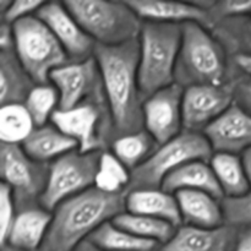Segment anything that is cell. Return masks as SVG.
<instances>
[{
  "label": "cell",
  "instance_id": "obj_1",
  "mask_svg": "<svg viewBox=\"0 0 251 251\" xmlns=\"http://www.w3.org/2000/svg\"><path fill=\"white\" fill-rule=\"evenodd\" d=\"M95 59L102 76L114 140L145 130V100L139 83V39L115 47L97 44Z\"/></svg>",
  "mask_w": 251,
  "mask_h": 251
},
{
  "label": "cell",
  "instance_id": "obj_2",
  "mask_svg": "<svg viewBox=\"0 0 251 251\" xmlns=\"http://www.w3.org/2000/svg\"><path fill=\"white\" fill-rule=\"evenodd\" d=\"M126 193L108 194L91 188L61 202L39 251H75L100 227L126 212Z\"/></svg>",
  "mask_w": 251,
  "mask_h": 251
},
{
  "label": "cell",
  "instance_id": "obj_3",
  "mask_svg": "<svg viewBox=\"0 0 251 251\" xmlns=\"http://www.w3.org/2000/svg\"><path fill=\"white\" fill-rule=\"evenodd\" d=\"M229 81L232 70L223 44L206 27L196 22L184 24L176 68V85L185 90L193 86L225 85Z\"/></svg>",
  "mask_w": 251,
  "mask_h": 251
},
{
  "label": "cell",
  "instance_id": "obj_4",
  "mask_svg": "<svg viewBox=\"0 0 251 251\" xmlns=\"http://www.w3.org/2000/svg\"><path fill=\"white\" fill-rule=\"evenodd\" d=\"M183 37V25L144 22L139 37V83L146 100L176 83V68Z\"/></svg>",
  "mask_w": 251,
  "mask_h": 251
},
{
  "label": "cell",
  "instance_id": "obj_5",
  "mask_svg": "<svg viewBox=\"0 0 251 251\" xmlns=\"http://www.w3.org/2000/svg\"><path fill=\"white\" fill-rule=\"evenodd\" d=\"M64 5L100 46H122L139 39L141 33L144 21L126 1L76 0Z\"/></svg>",
  "mask_w": 251,
  "mask_h": 251
},
{
  "label": "cell",
  "instance_id": "obj_6",
  "mask_svg": "<svg viewBox=\"0 0 251 251\" xmlns=\"http://www.w3.org/2000/svg\"><path fill=\"white\" fill-rule=\"evenodd\" d=\"M213 151L203 134L183 131L171 141L159 145L145 163L131 172L126 193L145 189H162L164 180L184 164L194 161L210 162Z\"/></svg>",
  "mask_w": 251,
  "mask_h": 251
},
{
  "label": "cell",
  "instance_id": "obj_7",
  "mask_svg": "<svg viewBox=\"0 0 251 251\" xmlns=\"http://www.w3.org/2000/svg\"><path fill=\"white\" fill-rule=\"evenodd\" d=\"M15 53L37 85L50 83V74L70 63L50 29L37 15L12 25Z\"/></svg>",
  "mask_w": 251,
  "mask_h": 251
},
{
  "label": "cell",
  "instance_id": "obj_8",
  "mask_svg": "<svg viewBox=\"0 0 251 251\" xmlns=\"http://www.w3.org/2000/svg\"><path fill=\"white\" fill-rule=\"evenodd\" d=\"M50 123L73 139L82 153L107 151L114 140L107 100H87L71 109L55 110Z\"/></svg>",
  "mask_w": 251,
  "mask_h": 251
},
{
  "label": "cell",
  "instance_id": "obj_9",
  "mask_svg": "<svg viewBox=\"0 0 251 251\" xmlns=\"http://www.w3.org/2000/svg\"><path fill=\"white\" fill-rule=\"evenodd\" d=\"M49 166L32 159L20 145L0 144L1 183L11 190L17 212L41 206L48 183Z\"/></svg>",
  "mask_w": 251,
  "mask_h": 251
},
{
  "label": "cell",
  "instance_id": "obj_10",
  "mask_svg": "<svg viewBox=\"0 0 251 251\" xmlns=\"http://www.w3.org/2000/svg\"><path fill=\"white\" fill-rule=\"evenodd\" d=\"M103 151L82 153L69 152L49 166V178L41 206L53 212L61 202L91 188H95L96 174Z\"/></svg>",
  "mask_w": 251,
  "mask_h": 251
},
{
  "label": "cell",
  "instance_id": "obj_11",
  "mask_svg": "<svg viewBox=\"0 0 251 251\" xmlns=\"http://www.w3.org/2000/svg\"><path fill=\"white\" fill-rule=\"evenodd\" d=\"M59 93L58 109H71L92 100H107L95 56L81 63H68L50 74Z\"/></svg>",
  "mask_w": 251,
  "mask_h": 251
},
{
  "label": "cell",
  "instance_id": "obj_12",
  "mask_svg": "<svg viewBox=\"0 0 251 251\" xmlns=\"http://www.w3.org/2000/svg\"><path fill=\"white\" fill-rule=\"evenodd\" d=\"M234 103L233 82L225 85L193 86L184 90V131L203 134Z\"/></svg>",
  "mask_w": 251,
  "mask_h": 251
},
{
  "label": "cell",
  "instance_id": "obj_13",
  "mask_svg": "<svg viewBox=\"0 0 251 251\" xmlns=\"http://www.w3.org/2000/svg\"><path fill=\"white\" fill-rule=\"evenodd\" d=\"M184 88L173 83L150 96L144 103V127L158 145L171 141L184 131Z\"/></svg>",
  "mask_w": 251,
  "mask_h": 251
},
{
  "label": "cell",
  "instance_id": "obj_14",
  "mask_svg": "<svg viewBox=\"0 0 251 251\" xmlns=\"http://www.w3.org/2000/svg\"><path fill=\"white\" fill-rule=\"evenodd\" d=\"M36 15L55 36L70 63H81L95 56L97 44L83 31L64 2H44Z\"/></svg>",
  "mask_w": 251,
  "mask_h": 251
},
{
  "label": "cell",
  "instance_id": "obj_15",
  "mask_svg": "<svg viewBox=\"0 0 251 251\" xmlns=\"http://www.w3.org/2000/svg\"><path fill=\"white\" fill-rule=\"evenodd\" d=\"M213 153H244L251 147V114L233 103L203 131Z\"/></svg>",
  "mask_w": 251,
  "mask_h": 251
},
{
  "label": "cell",
  "instance_id": "obj_16",
  "mask_svg": "<svg viewBox=\"0 0 251 251\" xmlns=\"http://www.w3.org/2000/svg\"><path fill=\"white\" fill-rule=\"evenodd\" d=\"M126 2L144 22L176 25L196 22L210 31H212L215 25L205 1L179 2L134 0Z\"/></svg>",
  "mask_w": 251,
  "mask_h": 251
},
{
  "label": "cell",
  "instance_id": "obj_17",
  "mask_svg": "<svg viewBox=\"0 0 251 251\" xmlns=\"http://www.w3.org/2000/svg\"><path fill=\"white\" fill-rule=\"evenodd\" d=\"M239 228L225 225L217 228L181 226L159 251H234Z\"/></svg>",
  "mask_w": 251,
  "mask_h": 251
},
{
  "label": "cell",
  "instance_id": "obj_18",
  "mask_svg": "<svg viewBox=\"0 0 251 251\" xmlns=\"http://www.w3.org/2000/svg\"><path fill=\"white\" fill-rule=\"evenodd\" d=\"M180 210L183 226L217 228L226 225L222 200L203 191L181 190L174 194Z\"/></svg>",
  "mask_w": 251,
  "mask_h": 251
},
{
  "label": "cell",
  "instance_id": "obj_19",
  "mask_svg": "<svg viewBox=\"0 0 251 251\" xmlns=\"http://www.w3.org/2000/svg\"><path fill=\"white\" fill-rule=\"evenodd\" d=\"M126 212L159 218L176 226H183L180 210L174 194L163 189H145L126 193Z\"/></svg>",
  "mask_w": 251,
  "mask_h": 251
},
{
  "label": "cell",
  "instance_id": "obj_20",
  "mask_svg": "<svg viewBox=\"0 0 251 251\" xmlns=\"http://www.w3.org/2000/svg\"><path fill=\"white\" fill-rule=\"evenodd\" d=\"M53 213L42 206L17 212L5 244L25 251H39L50 226Z\"/></svg>",
  "mask_w": 251,
  "mask_h": 251
},
{
  "label": "cell",
  "instance_id": "obj_21",
  "mask_svg": "<svg viewBox=\"0 0 251 251\" xmlns=\"http://www.w3.org/2000/svg\"><path fill=\"white\" fill-rule=\"evenodd\" d=\"M162 189L171 194L181 190L203 191L220 200L225 199L215 172L210 162L206 161H194L184 164L167 176Z\"/></svg>",
  "mask_w": 251,
  "mask_h": 251
},
{
  "label": "cell",
  "instance_id": "obj_22",
  "mask_svg": "<svg viewBox=\"0 0 251 251\" xmlns=\"http://www.w3.org/2000/svg\"><path fill=\"white\" fill-rule=\"evenodd\" d=\"M37 83L22 66L15 50H0V103L1 107L25 104Z\"/></svg>",
  "mask_w": 251,
  "mask_h": 251
},
{
  "label": "cell",
  "instance_id": "obj_23",
  "mask_svg": "<svg viewBox=\"0 0 251 251\" xmlns=\"http://www.w3.org/2000/svg\"><path fill=\"white\" fill-rule=\"evenodd\" d=\"M21 146L32 159L48 164L77 150V144L51 123L36 127Z\"/></svg>",
  "mask_w": 251,
  "mask_h": 251
},
{
  "label": "cell",
  "instance_id": "obj_24",
  "mask_svg": "<svg viewBox=\"0 0 251 251\" xmlns=\"http://www.w3.org/2000/svg\"><path fill=\"white\" fill-rule=\"evenodd\" d=\"M225 199H234L250 193V183L242 157L230 153H213L210 161Z\"/></svg>",
  "mask_w": 251,
  "mask_h": 251
},
{
  "label": "cell",
  "instance_id": "obj_25",
  "mask_svg": "<svg viewBox=\"0 0 251 251\" xmlns=\"http://www.w3.org/2000/svg\"><path fill=\"white\" fill-rule=\"evenodd\" d=\"M88 240L102 251H158L161 248L158 243L136 237L113 222L98 228Z\"/></svg>",
  "mask_w": 251,
  "mask_h": 251
},
{
  "label": "cell",
  "instance_id": "obj_26",
  "mask_svg": "<svg viewBox=\"0 0 251 251\" xmlns=\"http://www.w3.org/2000/svg\"><path fill=\"white\" fill-rule=\"evenodd\" d=\"M159 145L146 131L141 130L134 134L124 135L112 142V152L114 156L132 172L147 161L154 153Z\"/></svg>",
  "mask_w": 251,
  "mask_h": 251
},
{
  "label": "cell",
  "instance_id": "obj_27",
  "mask_svg": "<svg viewBox=\"0 0 251 251\" xmlns=\"http://www.w3.org/2000/svg\"><path fill=\"white\" fill-rule=\"evenodd\" d=\"M117 227L146 240L164 245L174 237L178 228L167 221L149 216L124 212L112 221Z\"/></svg>",
  "mask_w": 251,
  "mask_h": 251
},
{
  "label": "cell",
  "instance_id": "obj_28",
  "mask_svg": "<svg viewBox=\"0 0 251 251\" xmlns=\"http://www.w3.org/2000/svg\"><path fill=\"white\" fill-rule=\"evenodd\" d=\"M36 129L24 104L4 105L0 109V140L2 144L21 146Z\"/></svg>",
  "mask_w": 251,
  "mask_h": 251
},
{
  "label": "cell",
  "instance_id": "obj_29",
  "mask_svg": "<svg viewBox=\"0 0 251 251\" xmlns=\"http://www.w3.org/2000/svg\"><path fill=\"white\" fill-rule=\"evenodd\" d=\"M131 180V172L114 156L112 151H103L96 174L95 188L103 193H126Z\"/></svg>",
  "mask_w": 251,
  "mask_h": 251
},
{
  "label": "cell",
  "instance_id": "obj_30",
  "mask_svg": "<svg viewBox=\"0 0 251 251\" xmlns=\"http://www.w3.org/2000/svg\"><path fill=\"white\" fill-rule=\"evenodd\" d=\"M27 112L31 115L36 127L50 123L51 117L59 108V93L51 83L37 85L25 102Z\"/></svg>",
  "mask_w": 251,
  "mask_h": 251
},
{
  "label": "cell",
  "instance_id": "obj_31",
  "mask_svg": "<svg viewBox=\"0 0 251 251\" xmlns=\"http://www.w3.org/2000/svg\"><path fill=\"white\" fill-rule=\"evenodd\" d=\"M222 207L226 225L239 229L251 226V191L240 198L223 199Z\"/></svg>",
  "mask_w": 251,
  "mask_h": 251
},
{
  "label": "cell",
  "instance_id": "obj_32",
  "mask_svg": "<svg viewBox=\"0 0 251 251\" xmlns=\"http://www.w3.org/2000/svg\"><path fill=\"white\" fill-rule=\"evenodd\" d=\"M43 4L44 1H34V0H17V1L1 0L0 1V19H1V22L12 26L21 20L36 15L38 10L43 6Z\"/></svg>",
  "mask_w": 251,
  "mask_h": 251
},
{
  "label": "cell",
  "instance_id": "obj_33",
  "mask_svg": "<svg viewBox=\"0 0 251 251\" xmlns=\"http://www.w3.org/2000/svg\"><path fill=\"white\" fill-rule=\"evenodd\" d=\"M16 215L17 210L11 190L9 186L1 183L0 185V243L1 245L6 243Z\"/></svg>",
  "mask_w": 251,
  "mask_h": 251
},
{
  "label": "cell",
  "instance_id": "obj_34",
  "mask_svg": "<svg viewBox=\"0 0 251 251\" xmlns=\"http://www.w3.org/2000/svg\"><path fill=\"white\" fill-rule=\"evenodd\" d=\"M208 11L212 16L213 24H216L223 19L240 17L251 14V1H245V0L244 1H237V0L210 1Z\"/></svg>",
  "mask_w": 251,
  "mask_h": 251
},
{
  "label": "cell",
  "instance_id": "obj_35",
  "mask_svg": "<svg viewBox=\"0 0 251 251\" xmlns=\"http://www.w3.org/2000/svg\"><path fill=\"white\" fill-rule=\"evenodd\" d=\"M232 82L234 102L251 114V77L244 75L237 76L232 77Z\"/></svg>",
  "mask_w": 251,
  "mask_h": 251
},
{
  "label": "cell",
  "instance_id": "obj_36",
  "mask_svg": "<svg viewBox=\"0 0 251 251\" xmlns=\"http://www.w3.org/2000/svg\"><path fill=\"white\" fill-rule=\"evenodd\" d=\"M14 27L11 25L1 22V25H0V50H14Z\"/></svg>",
  "mask_w": 251,
  "mask_h": 251
},
{
  "label": "cell",
  "instance_id": "obj_37",
  "mask_svg": "<svg viewBox=\"0 0 251 251\" xmlns=\"http://www.w3.org/2000/svg\"><path fill=\"white\" fill-rule=\"evenodd\" d=\"M233 68L237 69V73L251 77V56L250 55H235L232 56Z\"/></svg>",
  "mask_w": 251,
  "mask_h": 251
},
{
  "label": "cell",
  "instance_id": "obj_38",
  "mask_svg": "<svg viewBox=\"0 0 251 251\" xmlns=\"http://www.w3.org/2000/svg\"><path fill=\"white\" fill-rule=\"evenodd\" d=\"M234 251H251V226L239 229Z\"/></svg>",
  "mask_w": 251,
  "mask_h": 251
},
{
  "label": "cell",
  "instance_id": "obj_39",
  "mask_svg": "<svg viewBox=\"0 0 251 251\" xmlns=\"http://www.w3.org/2000/svg\"><path fill=\"white\" fill-rule=\"evenodd\" d=\"M242 161L243 164H244L245 173H247V176L248 179H249V183L251 186V147L242 154Z\"/></svg>",
  "mask_w": 251,
  "mask_h": 251
},
{
  "label": "cell",
  "instance_id": "obj_40",
  "mask_svg": "<svg viewBox=\"0 0 251 251\" xmlns=\"http://www.w3.org/2000/svg\"><path fill=\"white\" fill-rule=\"evenodd\" d=\"M75 251H102V250L98 249V248L96 247V245H93L90 240H86V242L82 243V244H81Z\"/></svg>",
  "mask_w": 251,
  "mask_h": 251
},
{
  "label": "cell",
  "instance_id": "obj_41",
  "mask_svg": "<svg viewBox=\"0 0 251 251\" xmlns=\"http://www.w3.org/2000/svg\"><path fill=\"white\" fill-rule=\"evenodd\" d=\"M1 251H25V250L16 249V248H12L10 247V245H1Z\"/></svg>",
  "mask_w": 251,
  "mask_h": 251
}]
</instances>
